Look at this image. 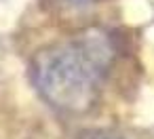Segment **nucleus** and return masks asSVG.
<instances>
[{"instance_id":"nucleus-2","label":"nucleus","mask_w":154,"mask_h":139,"mask_svg":"<svg viewBox=\"0 0 154 139\" xmlns=\"http://www.w3.org/2000/svg\"><path fill=\"white\" fill-rule=\"evenodd\" d=\"M76 139H122V137L103 128H87V131H80Z\"/></svg>"},{"instance_id":"nucleus-1","label":"nucleus","mask_w":154,"mask_h":139,"mask_svg":"<svg viewBox=\"0 0 154 139\" xmlns=\"http://www.w3.org/2000/svg\"><path fill=\"white\" fill-rule=\"evenodd\" d=\"M112 59L110 38L103 32H87L36 51L30 61V80L51 107L85 114L97 103Z\"/></svg>"}]
</instances>
